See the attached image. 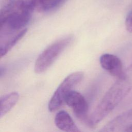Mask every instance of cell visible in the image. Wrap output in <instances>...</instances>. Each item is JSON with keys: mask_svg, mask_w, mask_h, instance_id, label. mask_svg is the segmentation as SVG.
<instances>
[{"mask_svg": "<svg viewBox=\"0 0 132 132\" xmlns=\"http://www.w3.org/2000/svg\"><path fill=\"white\" fill-rule=\"evenodd\" d=\"M132 89V63L107 91L103 98L89 116V123L94 127L126 96Z\"/></svg>", "mask_w": 132, "mask_h": 132, "instance_id": "1", "label": "cell"}, {"mask_svg": "<svg viewBox=\"0 0 132 132\" xmlns=\"http://www.w3.org/2000/svg\"><path fill=\"white\" fill-rule=\"evenodd\" d=\"M35 9L30 0H18L2 6L0 13V37L6 36L24 28L30 21Z\"/></svg>", "mask_w": 132, "mask_h": 132, "instance_id": "2", "label": "cell"}, {"mask_svg": "<svg viewBox=\"0 0 132 132\" xmlns=\"http://www.w3.org/2000/svg\"><path fill=\"white\" fill-rule=\"evenodd\" d=\"M73 40V36L69 35L59 39L47 46L37 58L34 66L35 72L41 74L46 71L71 44Z\"/></svg>", "mask_w": 132, "mask_h": 132, "instance_id": "3", "label": "cell"}, {"mask_svg": "<svg viewBox=\"0 0 132 132\" xmlns=\"http://www.w3.org/2000/svg\"><path fill=\"white\" fill-rule=\"evenodd\" d=\"M84 73L78 71L69 74L61 82L51 98L48 108L51 112L59 109L64 103L67 94L79 84L84 78Z\"/></svg>", "mask_w": 132, "mask_h": 132, "instance_id": "4", "label": "cell"}, {"mask_svg": "<svg viewBox=\"0 0 132 132\" xmlns=\"http://www.w3.org/2000/svg\"><path fill=\"white\" fill-rule=\"evenodd\" d=\"M65 103L73 109L78 119L87 125L89 106L87 101L81 94L76 91L71 90L65 97Z\"/></svg>", "mask_w": 132, "mask_h": 132, "instance_id": "5", "label": "cell"}, {"mask_svg": "<svg viewBox=\"0 0 132 132\" xmlns=\"http://www.w3.org/2000/svg\"><path fill=\"white\" fill-rule=\"evenodd\" d=\"M100 63L104 70L117 78L122 77L124 73L122 61L113 54L106 53L102 55L100 57Z\"/></svg>", "mask_w": 132, "mask_h": 132, "instance_id": "6", "label": "cell"}, {"mask_svg": "<svg viewBox=\"0 0 132 132\" xmlns=\"http://www.w3.org/2000/svg\"><path fill=\"white\" fill-rule=\"evenodd\" d=\"M131 124H132V108L116 117L100 130V131H124V129Z\"/></svg>", "mask_w": 132, "mask_h": 132, "instance_id": "7", "label": "cell"}, {"mask_svg": "<svg viewBox=\"0 0 132 132\" xmlns=\"http://www.w3.org/2000/svg\"><path fill=\"white\" fill-rule=\"evenodd\" d=\"M55 124L57 128L63 131L68 132L80 131L72 117L64 110H61L56 113L55 117Z\"/></svg>", "mask_w": 132, "mask_h": 132, "instance_id": "8", "label": "cell"}, {"mask_svg": "<svg viewBox=\"0 0 132 132\" xmlns=\"http://www.w3.org/2000/svg\"><path fill=\"white\" fill-rule=\"evenodd\" d=\"M19 98V94L13 92L1 96L0 98V118L6 115L16 104Z\"/></svg>", "mask_w": 132, "mask_h": 132, "instance_id": "9", "label": "cell"}, {"mask_svg": "<svg viewBox=\"0 0 132 132\" xmlns=\"http://www.w3.org/2000/svg\"><path fill=\"white\" fill-rule=\"evenodd\" d=\"M65 0H30L35 9L44 12L53 11L60 6Z\"/></svg>", "mask_w": 132, "mask_h": 132, "instance_id": "10", "label": "cell"}, {"mask_svg": "<svg viewBox=\"0 0 132 132\" xmlns=\"http://www.w3.org/2000/svg\"><path fill=\"white\" fill-rule=\"evenodd\" d=\"M27 31V28H24L20 30L16 34L9 38L8 40L5 42H1L0 45V54L1 57L5 55L26 34Z\"/></svg>", "mask_w": 132, "mask_h": 132, "instance_id": "11", "label": "cell"}, {"mask_svg": "<svg viewBox=\"0 0 132 132\" xmlns=\"http://www.w3.org/2000/svg\"><path fill=\"white\" fill-rule=\"evenodd\" d=\"M125 24L127 30L129 32L132 33V11L129 12L127 15Z\"/></svg>", "mask_w": 132, "mask_h": 132, "instance_id": "12", "label": "cell"}, {"mask_svg": "<svg viewBox=\"0 0 132 132\" xmlns=\"http://www.w3.org/2000/svg\"><path fill=\"white\" fill-rule=\"evenodd\" d=\"M18 0H5L3 6H7L13 4Z\"/></svg>", "mask_w": 132, "mask_h": 132, "instance_id": "13", "label": "cell"}, {"mask_svg": "<svg viewBox=\"0 0 132 132\" xmlns=\"http://www.w3.org/2000/svg\"><path fill=\"white\" fill-rule=\"evenodd\" d=\"M5 71H6L5 68L4 67L1 66L0 68V76H1V77H2L3 75H4Z\"/></svg>", "mask_w": 132, "mask_h": 132, "instance_id": "14", "label": "cell"}, {"mask_svg": "<svg viewBox=\"0 0 132 132\" xmlns=\"http://www.w3.org/2000/svg\"><path fill=\"white\" fill-rule=\"evenodd\" d=\"M125 132H132V124L128 126L124 130Z\"/></svg>", "mask_w": 132, "mask_h": 132, "instance_id": "15", "label": "cell"}]
</instances>
